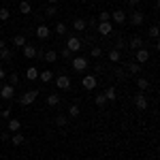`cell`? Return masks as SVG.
<instances>
[{"instance_id": "obj_6", "label": "cell", "mask_w": 160, "mask_h": 160, "mask_svg": "<svg viewBox=\"0 0 160 160\" xmlns=\"http://www.w3.org/2000/svg\"><path fill=\"white\" fill-rule=\"evenodd\" d=\"M96 30H98L100 37H109L111 32H113V24L111 22H98L96 24Z\"/></svg>"}, {"instance_id": "obj_10", "label": "cell", "mask_w": 160, "mask_h": 160, "mask_svg": "<svg viewBox=\"0 0 160 160\" xmlns=\"http://www.w3.org/2000/svg\"><path fill=\"white\" fill-rule=\"evenodd\" d=\"M22 53H24V58H37V45H32V43H26L24 47H22Z\"/></svg>"}, {"instance_id": "obj_36", "label": "cell", "mask_w": 160, "mask_h": 160, "mask_svg": "<svg viewBox=\"0 0 160 160\" xmlns=\"http://www.w3.org/2000/svg\"><path fill=\"white\" fill-rule=\"evenodd\" d=\"M9 83L15 88L17 83H19V75H17V73H11V75H9Z\"/></svg>"}, {"instance_id": "obj_41", "label": "cell", "mask_w": 160, "mask_h": 160, "mask_svg": "<svg viewBox=\"0 0 160 160\" xmlns=\"http://www.w3.org/2000/svg\"><path fill=\"white\" fill-rule=\"evenodd\" d=\"M0 118L9 120V118H11V109H2V111H0Z\"/></svg>"}, {"instance_id": "obj_22", "label": "cell", "mask_w": 160, "mask_h": 160, "mask_svg": "<svg viewBox=\"0 0 160 160\" xmlns=\"http://www.w3.org/2000/svg\"><path fill=\"white\" fill-rule=\"evenodd\" d=\"M86 28H88L86 19H75V22H73V30H77V32H83Z\"/></svg>"}, {"instance_id": "obj_45", "label": "cell", "mask_w": 160, "mask_h": 160, "mask_svg": "<svg viewBox=\"0 0 160 160\" xmlns=\"http://www.w3.org/2000/svg\"><path fill=\"white\" fill-rule=\"evenodd\" d=\"M2 79H4V68L0 66V81H2Z\"/></svg>"}, {"instance_id": "obj_18", "label": "cell", "mask_w": 160, "mask_h": 160, "mask_svg": "<svg viewBox=\"0 0 160 160\" xmlns=\"http://www.w3.org/2000/svg\"><path fill=\"white\" fill-rule=\"evenodd\" d=\"M38 79H41L43 83H51V81H53V73H51V71H43V73H38Z\"/></svg>"}, {"instance_id": "obj_33", "label": "cell", "mask_w": 160, "mask_h": 160, "mask_svg": "<svg viewBox=\"0 0 160 160\" xmlns=\"http://www.w3.org/2000/svg\"><path fill=\"white\" fill-rule=\"evenodd\" d=\"M98 22H111V13L109 11H100L98 13Z\"/></svg>"}, {"instance_id": "obj_38", "label": "cell", "mask_w": 160, "mask_h": 160, "mask_svg": "<svg viewBox=\"0 0 160 160\" xmlns=\"http://www.w3.org/2000/svg\"><path fill=\"white\" fill-rule=\"evenodd\" d=\"M66 122H68V118H66V115H58V118H56V124H58L60 128H64Z\"/></svg>"}, {"instance_id": "obj_2", "label": "cell", "mask_w": 160, "mask_h": 160, "mask_svg": "<svg viewBox=\"0 0 160 160\" xmlns=\"http://www.w3.org/2000/svg\"><path fill=\"white\" fill-rule=\"evenodd\" d=\"M0 98L2 100H13L15 98V88L11 83H4V86L0 88Z\"/></svg>"}, {"instance_id": "obj_35", "label": "cell", "mask_w": 160, "mask_h": 160, "mask_svg": "<svg viewBox=\"0 0 160 160\" xmlns=\"http://www.w3.org/2000/svg\"><path fill=\"white\" fill-rule=\"evenodd\" d=\"M45 17H53V15H56V13H58V9H56V7H53V4H49V7H47V9H45Z\"/></svg>"}, {"instance_id": "obj_17", "label": "cell", "mask_w": 160, "mask_h": 160, "mask_svg": "<svg viewBox=\"0 0 160 160\" xmlns=\"http://www.w3.org/2000/svg\"><path fill=\"white\" fill-rule=\"evenodd\" d=\"M107 56H109V62H113V64H118V62L122 60V51L113 49V47L109 49V53H107Z\"/></svg>"}, {"instance_id": "obj_28", "label": "cell", "mask_w": 160, "mask_h": 160, "mask_svg": "<svg viewBox=\"0 0 160 160\" xmlns=\"http://www.w3.org/2000/svg\"><path fill=\"white\" fill-rule=\"evenodd\" d=\"M53 32H56V34H58V37H64V34H66V32H68V30H66V26L62 24H56V28H53Z\"/></svg>"}, {"instance_id": "obj_16", "label": "cell", "mask_w": 160, "mask_h": 160, "mask_svg": "<svg viewBox=\"0 0 160 160\" xmlns=\"http://www.w3.org/2000/svg\"><path fill=\"white\" fill-rule=\"evenodd\" d=\"M102 94H105V98L111 100V102H115V100H118V92H115V88H113V86H109Z\"/></svg>"}, {"instance_id": "obj_3", "label": "cell", "mask_w": 160, "mask_h": 160, "mask_svg": "<svg viewBox=\"0 0 160 160\" xmlns=\"http://www.w3.org/2000/svg\"><path fill=\"white\" fill-rule=\"evenodd\" d=\"M38 96V90H30V92H26L24 96L19 98V105H24V107H28V105H32L34 100H37Z\"/></svg>"}, {"instance_id": "obj_12", "label": "cell", "mask_w": 160, "mask_h": 160, "mask_svg": "<svg viewBox=\"0 0 160 160\" xmlns=\"http://www.w3.org/2000/svg\"><path fill=\"white\" fill-rule=\"evenodd\" d=\"M148 60H149V49H148V47L137 49V64H145Z\"/></svg>"}, {"instance_id": "obj_47", "label": "cell", "mask_w": 160, "mask_h": 160, "mask_svg": "<svg viewBox=\"0 0 160 160\" xmlns=\"http://www.w3.org/2000/svg\"><path fill=\"white\" fill-rule=\"evenodd\" d=\"M47 2H51V4H56V2H58V0H47Z\"/></svg>"}, {"instance_id": "obj_1", "label": "cell", "mask_w": 160, "mask_h": 160, "mask_svg": "<svg viewBox=\"0 0 160 160\" xmlns=\"http://www.w3.org/2000/svg\"><path fill=\"white\" fill-rule=\"evenodd\" d=\"M71 66H73L75 73H83V71L88 68V60L83 58V56H77V58L71 60Z\"/></svg>"}, {"instance_id": "obj_34", "label": "cell", "mask_w": 160, "mask_h": 160, "mask_svg": "<svg viewBox=\"0 0 160 160\" xmlns=\"http://www.w3.org/2000/svg\"><path fill=\"white\" fill-rule=\"evenodd\" d=\"M9 17H11V11H9L7 7H2V9H0V19H2V22H7Z\"/></svg>"}, {"instance_id": "obj_11", "label": "cell", "mask_w": 160, "mask_h": 160, "mask_svg": "<svg viewBox=\"0 0 160 160\" xmlns=\"http://www.w3.org/2000/svg\"><path fill=\"white\" fill-rule=\"evenodd\" d=\"M96 83H98V81H96V75H86V77L81 79V86L86 88V90H94Z\"/></svg>"}, {"instance_id": "obj_8", "label": "cell", "mask_w": 160, "mask_h": 160, "mask_svg": "<svg viewBox=\"0 0 160 160\" xmlns=\"http://www.w3.org/2000/svg\"><path fill=\"white\" fill-rule=\"evenodd\" d=\"M56 88L58 90H68L71 88V77L68 75H58L56 77Z\"/></svg>"}, {"instance_id": "obj_23", "label": "cell", "mask_w": 160, "mask_h": 160, "mask_svg": "<svg viewBox=\"0 0 160 160\" xmlns=\"http://www.w3.org/2000/svg\"><path fill=\"white\" fill-rule=\"evenodd\" d=\"M19 13H24V15H30V13H32V7H30L28 0H22V2H19Z\"/></svg>"}, {"instance_id": "obj_31", "label": "cell", "mask_w": 160, "mask_h": 160, "mask_svg": "<svg viewBox=\"0 0 160 160\" xmlns=\"http://www.w3.org/2000/svg\"><path fill=\"white\" fill-rule=\"evenodd\" d=\"M60 56L64 58V60H73V51L66 49V47H62V49H60Z\"/></svg>"}, {"instance_id": "obj_42", "label": "cell", "mask_w": 160, "mask_h": 160, "mask_svg": "<svg viewBox=\"0 0 160 160\" xmlns=\"http://www.w3.org/2000/svg\"><path fill=\"white\" fill-rule=\"evenodd\" d=\"M88 26H92V28H96V17H92V19H90V22H86Z\"/></svg>"}, {"instance_id": "obj_30", "label": "cell", "mask_w": 160, "mask_h": 160, "mask_svg": "<svg viewBox=\"0 0 160 160\" xmlns=\"http://www.w3.org/2000/svg\"><path fill=\"white\" fill-rule=\"evenodd\" d=\"M68 115H71V118H79V105H77V102H73V105L68 107Z\"/></svg>"}, {"instance_id": "obj_44", "label": "cell", "mask_w": 160, "mask_h": 160, "mask_svg": "<svg viewBox=\"0 0 160 160\" xmlns=\"http://www.w3.org/2000/svg\"><path fill=\"white\" fill-rule=\"evenodd\" d=\"M128 4H130V7H137V4H139V0H128Z\"/></svg>"}, {"instance_id": "obj_27", "label": "cell", "mask_w": 160, "mask_h": 160, "mask_svg": "<svg viewBox=\"0 0 160 160\" xmlns=\"http://www.w3.org/2000/svg\"><path fill=\"white\" fill-rule=\"evenodd\" d=\"M137 88L143 92V90H148V88H149V81L145 79V77H139V79H137Z\"/></svg>"}, {"instance_id": "obj_49", "label": "cell", "mask_w": 160, "mask_h": 160, "mask_svg": "<svg viewBox=\"0 0 160 160\" xmlns=\"http://www.w3.org/2000/svg\"><path fill=\"white\" fill-rule=\"evenodd\" d=\"M0 111H2V105H0Z\"/></svg>"}, {"instance_id": "obj_9", "label": "cell", "mask_w": 160, "mask_h": 160, "mask_svg": "<svg viewBox=\"0 0 160 160\" xmlns=\"http://www.w3.org/2000/svg\"><path fill=\"white\" fill-rule=\"evenodd\" d=\"M143 22H145V13L143 11H132L130 13V24L132 26H143Z\"/></svg>"}, {"instance_id": "obj_19", "label": "cell", "mask_w": 160, "mask_h": 160, "mask_svg": "<svg viewBox=\"0 0 160 160\" xmlns=\"http://www.w3.org/2000/svg\"><path fill=\"white\" fill-rule=\"evenodd\" d=\"M43 60H45V62H56V60H58V51L47 49L45 53H43Z\"/></svg>"}, {"instance_id": "obj_14", "label": "cell", "mask_w": 160, "mask_h": 160, "mask_svg": "<svg viewBox=\"0 0 160 160\" xmlns=\"http://www.w3.org/2000/svg\"><path fill=\"white\" fill-rule=\"evenodd\" d=\"M141 47H143V38L141 37H132L130 38V41H128V47H126V49H141Z\"/></svg>"}, {"instance_id": "obj_5", "label": "cell", "mask_w": 160, "mask_h": 160, "mask_svg": "<svg viewBox=\"0 0 160 160\" xmlns=\"http://www.w3.org/2000/svg\"><path fill=\"white\" fill-rule=\"evenodd\" d=\"M34 34H37V38H41V41H47V38L51 37V28L47 24H41L37 30H34Z\"/></svg>"}, {"instance_id": "obj_4", "label": "cell", "mask_w": 160, "mask_h": 160, "mask_svg": "<svg viewBox=\"0 0 160 160\" xmlns=\"http://www.w3.org/2000/svg\"><path fill=\"white\" fill-rule=\"evenodd\" d=\"M64 47L71 49L73 53H79V51H81V41H79V37H68V41H66Z\"/></svg>"}, {"instance_id": "obj_37", "label": "cell", "mask_w": 160, "mask_h": 160, "mask_svg": "<svg viewBox=\"0 0 160 160\" xmlns=\"http://www.w3.org/2000/svg\"><path fill=\"white\" fill-rule=\"evenodd\" d=\"M90 53H92V58H100V56H102V49H100L98 45H94V47L90 49Z\"/></svg>"}, {"instance_id": "obj_32", "label": "cell", "mask_w": 160, "mask_h": 160, "mask_svg": "<svg viewBox=\"0 0 160 160\" xmlns=\"http://www.w3.org/2000/svg\"><path fill=\"white\" fill-rule=\"evenodd\" d=\"M94 102H96L98 107H105V105H107V98H105V94H96V98H94Z\"/></svg>"}, {"instance_id": "obj_29", "label": "cell", "mask_w": 160, "mask_h": 160, "mask_svg": "<svg viewBox=\"0 0 160 160\" xmlns=\"http://www.w3.org/2000/svg\"><path fill=\"white\" fill-rule=\"evenodd\" d=\"M47 105H49V107L60 105V96H58V94H49V96H47Z\"/></svg>"}, {"instance_id": "obj_39", "label": "cell", "mask_w": 160, "mask_h": 160, "mask_svg": "<svg viewBox=\"0 0 160 160\" xmlns=\"http://www.w3.org/2000/svg\"><path fill=\"white\" fill-rule=\"evenodd\" d=\"M113 49H118V51H124V49H126V43H124L122 38H118V41H115V45H113Z\"/></svg>"}, {"instance_id": "obj_21", "label": "cell", "mask_w": 160, "mask_h": 160, "mask_svg": "<svg viewBox=\"0 0 160 160\" xmlns=\"http://www.w3.org/2000/svg\"><path fill=\"white\" fill-rule=\"evenodd\" d=\"M26 79H28V81H37L38 79V71L34 68V66H30V68L26 71Z\"/></svg>"}, {"instance_id": "obj_26", "label": "cell", "mask_w": 160, "mask_h": 160, "mask_svg": "<svg viewBox=\"0 0 160 160\" xmlns=\"http://www.w3.org/2000/svg\"><path fill=\"white\" fill-rule=\"evenodd\" d=\"M126 71H128L130 75H139V73H141V64H137V62H130V64L126 66Z\"/></svg>"}, {"instance_id": "obj_46", "label": "cell", "mask_w": 160, "mask_h": 160, "mask_svg": "<svg viewBox=\"0 0 160 160\" xmlns=\"http://www.w3.org/2000/svg\"><path fill=\"white\" fill-rule=\"evenodd\" d=\"M2 47H4V41H2V38H0V49H2Z\"/></svg>"}, {"instance_id": "obj_25", "label": "cell", "mask_w": 160, "mask_h": 160, "mask_svg": "<svg viewBox=\"0 0 160 160\" xmlns=\"http://www.w3.org/2000/svg\"><path fill=\"white\" fill-rule=\"evenodd\" d=\"M26 43H28V41H26L24 34H15V37H13V45H15V47H24Z\"/></svg>"}, {"instance_id": "obj_20", "label": "cell", "mask_w": 160, "mask_h": 160, "mask_svg": "<svg viewBox=\"0 0 160 160\" xmlns=\"http://www.w3.org/2000/svg\"><path fill=\"white\" fill-rule=\"evenodd\" d=\"M24 141H26V139H24V135H22V132H13V137H11V143L15 145V148H19V145H22Z\"/></svg>"}, {"instance_id": "obj_40", "label": "cell", "mask_w": 160, "mask_h": 160, "mask_svg": "<svg viewBox=\"0 0 160 160\" xmlns=\"http://www.w3.org/2000/svg\"><path fill=\"white\" fill-rule=\"evenodd\" d=\"M149 37L152 38H158V26H152V28H149V32H148Z\"/></svg>"}, {"instance_id": "obj_15", "label": "cell", "mask_w": 160, "mask_h": 160, "mask_svg": "<svg viewBox=\"0 0 160 160\" xmlns=\"http://www.w3.org/2000/svg\"><path fill=\"white\" fill-rule=\"evenodd\" d=\"M7 128H9V132H19V128H22V122H19V120H15V118H9V122H7Z\"/></svg>"}, {"instance_id": "obj_48", "label": "cell", "mask_w": 160, "mask_h": 160, "mask_svg": "<svg viewBox=\"0 0 160 160\" xmlns=\"http://www.w3.org/2000/svg\"><path fill=\"white\" fill-rule=\"evenodd\" d=\"M139 2H148V0H139Z\"/></svg>"}, {"instance_id": "obj_7", "label": "cell", "mask_w": 160, "mask_h": 160, "mask_svg": "<svg viewBox=\"0 0 160 160\" xmlns=\"http://www.w3.org/2000/svg\"><path fill=\"white\" fill-rule=\"evenodd\" d=\"M148 96H145V94H143V92H139V94H135V107L139 111H145L148 109Z\"/></svg>"}, {"instance_id": "obj_24", "label": "cell", "mask_w": 160, "mask_h": 160, "mask_svg": "<svg viewBox=\"0 0 160 160\" xmlns=\"http://www.w3.org/2000/svg\"><path fill=\"white\" fill-rule=\"evenodd\" d=\"M0 58H2V62H9L13 58V49H9V47H2L0 49Z\"/></svg>"}, {"instance_id": "obj_43", "label": "cell", "mask_w": 160, "mask_h": 160, "mask_svg": "<svg viewBox=\"0 0 160 160\" xmlns=\"http://www.w3.org/2000/svg\"><path fill=\"white\" fill-rule=\"evenodd\" d=\"M115 75H118V77L122 79V77H124V68H115Z\"/></svg>"}, {"instance_id": "obj_13", "label": "cell", "mask_w": 160, "mask_h": 160, "mask_svg": "<svg viewBox=\"0 0 160 160\" xmlns=\"http://www.w3.org/2000/svg\"><path fill=\"white\" fill-rule=\"evenodd\" d=\"M111 19H113V24L122 26L124 22H126V13H124V11H120V9H118V11H113V13H111Z\"/></svg>"}]
</instances>
